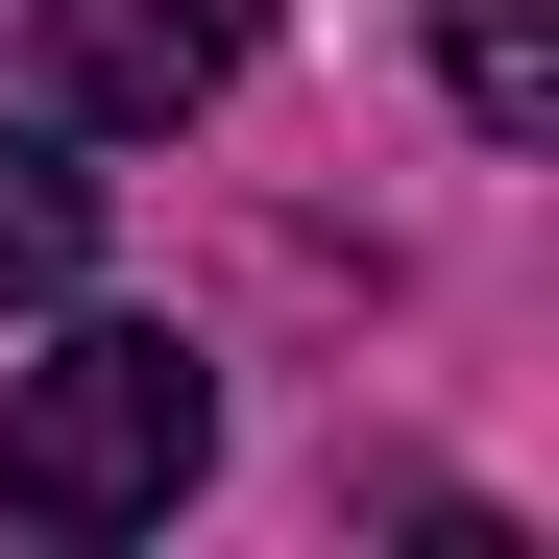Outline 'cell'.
I'll return each instance as SVG.
<instances>
[{
    "label": "cell",
    "mask_w": 559,
    "mask_h": 559,
    "mask_svg": "<svg viewBox=\"0 0 559 559\" xmlns=\"http://www.w3.org/2000/svg\"><path fill=\"white\" fill-rule=\"evenodd\" d=\"M73 267H98V146H73V122H0V317H49Z\"/></svg>",
    "instance_id": "3957f363"
},
{
    "label": "cell",
    "mask_w": 559,
    "mask_h": 559,
    "mask_svg": "<svg viewBox=\"0 0 559 559\" xmlns=\"http://www.w3.org/2000/svg\"><path fill=\"white\" fill-rule=\"evenodd\" d=\"M243 49H267V0H49V122L146 146V122H195Z\"/></svg>",
    "instance_id": "7a4b0ae2"
},
{
    "label": "cell",
    "mask_w": 559,
    "mask_h": 559,
    "mask_svg": "<svg viewBox=\"0 0 559 559\" xmlns=\"http://www.w3.org/2000/svg\"><path fill=\"white\" fill-rule=\"evenodd\" d=\"M438 98L487 146H559V0H438Z\"/></svg>",
    "instance_id": "277c9868"
},
{
    "label": "cell",
    "mask_w": 559,
    "mask_h": 559,
    "mask_svg": "<svg viewBox=\"0 0 559 559\" xmlns=\"http://www.w3.org/2000/svg\"><path fill=\"white\" fill-rule=\"evenodd\" d=\"M195 462H219V365L170 317H73L25 390H0V511L25 535H146Z\"/></svg>",
    "instance_id": "6da1fadb"
}]
</instances>
